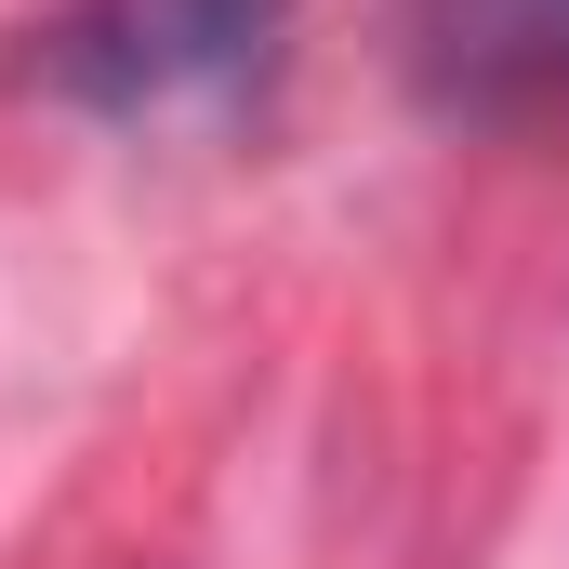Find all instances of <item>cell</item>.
<instances>
[{
    "label": "cell",
    "mask_w": 569,
    "mask_h": 569,
    "mask_svg": "<svg viewBox=\"0 0 569 569\" xmlns=\"http://www.w3.org/2000/svg\"><path fill=\"white\" fill-rule=\"evenodd\" d=\"M291 0H67L27 40V80L80 120H199L279 67Z\"/></svg>",
    "instance_id": "obj_1"
},
{
    "label": "cell",
    "mask_w": 569,
    "mask_h": 569,
    "mask_svg": "<svg viewBox=\"0 0 569 569\" xmlns=\"http://www.w3.org/2000/svg\"><path fill=\"white\" fill-rule=\"evenodd\" d=\"M398 53L437 120L569 107V0H398Z\"/></svg>",
    "instance_id": "obj_2"
}]
</instances>
